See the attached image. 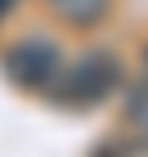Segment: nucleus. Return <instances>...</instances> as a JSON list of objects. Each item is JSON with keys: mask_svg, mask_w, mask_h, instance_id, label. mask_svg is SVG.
I'll list each match as a JSON object with an SVG mask.
<instances>
[{"mask_svg": "<svg viewBox=\"0 0 148 157\" xmlns=\"http://www.w3.org/2000/svg\"><path fill=\"white\" fill-rule=\"evenodd\" d=\"M117 85H121V59H117L112 49H85L67 72H59V81H54L49 94H54L59 108L90 112V108H99Z\"/></svg>", "mask_w": 148, "mask_h": 157, "instance_id": "obj_1", "label": "nucleus"}, {"mask_svg": "<svg viewBox=\"0 0 148 157\" xmlns=\"http://www.w3.org/2000/svg\"><path fill=\"white\" fill-rule=\"evenodd\" d=\"M0 67H5V76H9L18 90H27V94H49L54 81H59V72H63V49L49 36H23V40H13V45L0 54Z\"/></svg>", "mask_w": 148, "mask_h": 157, "instance_id": "obj_2", "label": "nucleus"}, {"mask_svg": "<svg viewBox=\"0 0 148 157\" xmlns=\"http://www.w3.org/2000/svg\"><path fill=\"white\" fill-rule=\"evenodd\" d=\"M45 5H49V13H54L59 23L81 27V32L99 27L108 18V9H112V0H45Z\"/></svg>", "mask_w": 148, "mask_h": 157, "instance_id": "obj_3", "label": "nucleus"}, {"mask_svg": "<svg viewBox=\"0 0 148 157\" xmlns=\"http://www.w3.org/2000/svg\"><path fill=\"white\" fill-rule=\"evenodd\" d=\"M121 117H126V126H130V130L148 135V76H144V81H135L130 90H126Z\"/></svg>", "mask_w": 148, "mask_h": 157, "instance_id": "obj_4", "label": "nucleus"}, {"mask_svg": "<svg viewBox=\"0 0 148 157\" xmlns=\"http://www.w3.org/2000/svg\"><path fill=\"white\" fill-rule=\"evenodd\" d=\"M94 157H121V153H117V148H99Z\"/></svg>", "mask_w": 148, "mask_h": 157, "instance_id": "obj_5", "label": "nucleus"}, {"mask_svg": "<svg viewBox=\"0 0 148 157\" xmlns=\"http://www.w3.org/2000/svg\"><path fill=\"white\" fill-rule=\"evenodd\" d=\"M13 9V0H0V18H5V13H9Z\"/></svg>", "mask_w": 148, "mask_h": 157, "instance_id": "obj_6", "label": "nucleus"}, {"mask_svg": "<svg viewBox=\"0 0 148 157\" xmlns=\"http://www.w3.org/2000/svg\"><path fill=\"white\" fill-rule=\"evenodd\" d=\"M144 63H148V45H144Z\"/></svg>", "mask_w": 148, "mask_h": 157, "instance_id": "obj_7", "label": "nucleus"}]
</instances>
